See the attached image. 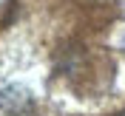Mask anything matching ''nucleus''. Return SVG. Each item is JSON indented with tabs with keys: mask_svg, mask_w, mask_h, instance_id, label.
<instances>
[{
	"mask_svg": "<svg viewBox=\"0 0 125 116\" xmlns=\"http://www.w3.org/2000/svg\"><path fill=\"white\" fill-rule=\"evenodd\" d=\"M119 116H125V113H119Z\"/></svg>",
	"mask_w": 125,
	"mask_h": 116,
	"instance_id": "obj_1",
	"label": "nucleus"
}]
</instances>
